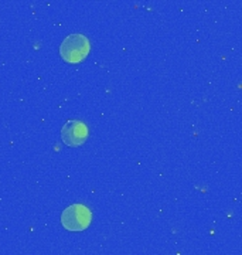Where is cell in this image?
I'll return each mask as SVG.
<instances>
[{
  "mask_svg": "<svg viewBox=\"0 0 242 255\" xmlns=\"http://www.w3.org/2000/svg\"><path fill=\"white\" fill-rule=\"evenodd\" d=\"M91 51L90 40L84 34H71L60 46V54L64 61L70 64H78L87 58Z\"/></svg>",
  "mask_w": 242,
  "mask_h": 255,
  "instance_id": "1",
  "label": "cell"
},
{
  "mask_svg": "<svg viewBox=\"0 0 242 255\" xmlns=\"http://www.w3.org/2000/svg\"><path fill=\"white\" fill-rule=\"evenodd\" d=\"M91 221L92 213L84 204H72L64 210L61 214V223L68 231H84L90 227Z\"/></svg>",
  "mask_w": 242,
  "mask_h": 255,
  "instance_id": "2",
  "label": "cell"
},
{
  "mask_svg": "<svg viewBox=\"0 0 242 255\" xmlns=\"http://www.w3.org/2000/svg\"><path fill=\"white\" fill-rule=\"evenodd\" d=\"M61 137L67 146H81L88 137V127L81 121H68L61 129Z\"/></svg>",
  "mask_w": 242,
  "mask_h": 255,
  "instance_id": "3",
  "label": "cell"
}]
</instances>
